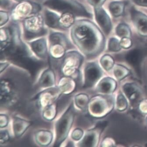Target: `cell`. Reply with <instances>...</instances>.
I'll list each match as a JSON object with an SVG mask.
<instances>
[{
    "label": "cell",
    "mask_w": 147,
    "mask_h": 147,
    "mask_svg": "<svg viewBox=\"0 0 147 147\" xmlns=\"http://www.w3.org/2000/svg\"><path fill=\"white\" fill-rule=\"evenodd\" d=\"M72 35L75 43L87 56H95L103 50L104 37L98 27L90 22H77L72 29Z\"/></svg>",
    "instance_id": "obj_1"
},
{
    "label": "cell",
    "mask_w": 147,
    "mask_h": 147,
    "mask_svg": "<svg viewBox=\"0 0 147 147\" xmlns=\"http://www.w3.org/2000/svg\"><path fill=\"white\" fill-rule=\"evenodd\" d=\"M1 54L6 57L15 64L24 67L30 72L33 76L35 75L40 67L39 62L34 60L29 56L26 47L21 42H14L1 45Z\"/></svg>",
    "instance_id": "obj_2"
},
{
    "label": "cell",
    "mask_w": 147,
    "mask_h": 147,
    "mask_svg": "<svg viewBox=\"0 0 147 147\" xmlns=\"http://www.w3.org/2000/svg\"><path fill=\"white\" fill-rule=\"evenodd\" d=\"M44 5L52 10L63 13L91 18L92 15L81 4L74 0H48Z\"/></svg>",
    "instance_id": "obj_3"
},
{
    "label": "cell",
    "mask_w": 147,
    "mask_h": 147,
    "mask_svg": "<svg viewBox=\"0 0 147 147\" xmlns=\"http://www.w3.org/2000/svg\"><path fill=\"white\" fill-rule=\"evenodd\" d=\"M113 106V98L111 96H97L91 100L90 111L95 117H102L112 111Z\"/></svg>",
    "instance_id": "obj_4"
},
{
    "label": "cell",
    "mask_w": 147,
    "mask_h": 147,
    "mask_svg": "<svg viewBox=\"0 0 147 147\" xmlns=\"http://www.w3.org/2000/svg\"><path fill=\"white\" fill-rule=\"evenodd\" d=\"M74 109L72 106L67 110L56 124L57 139L55 146H59L66 138L74 121Z\"/></svg>",
    "instance_id": "obj_5"
},
{
    "label": "cell",
    "mask_w": 147,
    "mask_h": 147,
    "mask_svg": "<svg viewBox=\"0 0 147 147\" xmlns=\"http://www.w3.org/2000/svg\"><path fill=\"white\" fill-rule=\"evenodd\" d=\"M24 27L25 36L27 39H31L45 34L43 19L40 15L33 16L25 19L24 22Z\"/></svg>",
    "instance_id": "obj_6"
},
{
    "label": "cell",
    "mask_w": 147,
    "mask_h": 147,
    "mask_svg": "<svg viewBox=\"0 0 147 147\" xmlns=\"http://www.w3.org/2000/svg\"><path fill=\"white\" fill-rule=\"evenodd\" d=\"M102 75V69L95 63L88 64L85 70V84L87 87H91L97 82Z\"/></svg>",
    "instance_id": "obj_7"
},
{
    "label": "cell",
    "mask_w": 147,
    "mask_h": 147,
    "mask_svg": "<svg viewBox=\"0 0 147 147\" xmlns=\"http://www.w3.org/2000/svg\"><path fill=\"white\" fill-rule=\"evenodd\" d=\"M131 19L139 33L143 36H147V16L134 8L130 10Z\"/></svg>",
    "instance_id": "obj_8"
},
{
    "label": "cell",
    "mask_w": 147,
    "mask_h": 147,
    "mask_svg": "<svg viewBox=\"0 0 147 147\" xmlns=\"http://www.w3.org/2000/svg\"><path fill=\"white\" fill-rule=\"evenodd\" d=\"M95 18L99 25L106 35H109L112 30L111 20L102 6L94 8Z\"/></svg>",
    "instance_id": "obj_9"
},
{
    "label": "cell",
    "mask_w": 147,
    "mask_h": 147,
    "mask_svg": "<svg viewBox=\"0 0 147 147\" xmlns=\"http://www.w3.org/2000/svg\"><path fill=\"white\" fill-rule=\"evenodd\" d=\"M39 7L37 5H34L28 2H22L15 7L12 12V16L14 19H20L38 11Z\"/></svg>",
    "instance_id": "obj_10"
},
{
    "label": "cell",
    "mask_w": 147,
    "mask_h": 147,
    "mask_svg": "<svg viewBox=\"0 0 147 147\" xmlns=\"http://www.w3.org/2000/svg\"><path fill=\"white\" fill-rule=\"evenodd\" d=\"M116 81L111 78H103L97 86V91L105 94H110L114 92L117 88Z\"/></svg>",
    "instance_id": "obj_11"
},
{
    "label": "cell",
    "mask_w": 147,
    "mask_h": 147,
    "mask_svg": "<svg viewBox=\"0 0 147 147\" xmlns=\"http://www.w3.org/2000/svg\"><path fill=\"white\" fill-rule=\"evenodd\" d=\"M83 61V57L79 53L76 52H71L68 53L64 60L63 67L66 69L70 68L74 69L79 67L81 65Z\"/></svg>",
    "instance_id": "obj_12"
},
{
    "label": "cell",
    "mask_w": 147,
    "mask_h": 147,
    "mask_svg": "<svg viewBox=\"0 0 147 147\" xmlns=\"http://www.w3.org/2000/svg\"><path fill=\"white\" fill-rule=\"evenodd\" d=\"M122 90L131 102H134L140 97V88L135 83H126L123 86Z\"/></svg>",
    "instance_id": "obj_13"
},
{
    "label": "cell",
    "mask_w": 147,
    "mask_h": 147,
    "mask_svg": "<svg viewBox=\"0 0 147 147\" xmlns=\"http://www.w3.org/2000/svg\"><path fill=\"white\" fill-rule=\"evenodd\" d=\"M96 127L97 128L96 130H90L86 134L82 141L80 146L84 147H93L97 144L101 132L100 130L103 129L100 128L98 131V127Z\"/></svg>",
    "instance_id": "obj_14"
},
{
    "label": "cell",
    "mask_w": 147,
    "mask_h": 147,
    "mask_svg": "<svg viewBox=\"0 0 147 147\" xmlns=\"http://www.w3.org/2000/svg\"><path fill=\"white\" fill-rule=\"evenodd\" d=\"M126 60L128 63L134 68H138L142 61V55L138 50H133L129 52L126 55Z\"/></svg>",
    "instance_id": "obj_15"
},
{
    "label": "cell",
    "mask_w": 147,
    "mask_h": 147,
    "mask_svg": "<svg viewBox=\"0 0 147 147\" xmlns=\"http://www.w3.org/2000/svg\"><path fill=\"white\" fill-rule=\"evenodd\" d=\"M31 47L35 53L42 58L45 57L47 53V46L45 40L40 39L31 43Z\"/></svg>",
    "instance_id": "obj_16"
},
{
    "label": "cell",
    "mask_w": 147,
    "mask_h": 147,
    "mask_svg": "<svg viewBox=\"0 0 147 147\" xmlns=\"http://www.w3.org/2000/svg\"><path fill=\"white\" fill-rule=\"evenodd\" d=\"M60 18L57 14L49 11H46L45 12V22L48 26L51 28L59 27Z\"/></svg>",
    "instance_id": "obj_17"
},
{
    "label": "cell",
    "mask_w": 147,
    "mask_h": 147,
    "mask_svg": "<svg viewBox=\"0 0 147 147\" xmlns=\"http://www.w3.org/2000/svg\"><path fill=\"white\" fill-rule=\"evenodd\" d=\"M125 4L122 1H114L110 3L109 9L111 14L115 17L122 16L124 13Z\"/></svg>",
    "instance_id": "obj_18"
},
{
    "label": "cell",
    "mask_w": 147,
    "mask_h": 147,
    "mask_svg": "<svg viewBox=\"0 0 147 147\" xmlns=\"http://www.w3.org/2000/svg\"><path fill=\"white\" fill-rule=\"evenodd\" d=\"M30 125L29 122L16 118L14 122V131L16 137L21 136Z\"/></svg>",
    "instance_id": "obj_19"
},
{
    "label": "cell",
    "mask_w": 147,
    "mask_h": 147,
    "mask_svg": "<svg viewBox=\"0 0 147 147\" xmlns=\"http://www.w3.org/2000/svg\"><path fill=\"white\" fill-rule=\"evenodd\" d=\"M54 82V74L51 70H49L43 73L40 78V83L41 86L45 87L53 86Z\"/></svg>",
    "instance_id": "obj_20"
},
{
    "label": "cell",
    "mask_w": 147,
    "mask_h": 147,
    "mask_svg": "<svg viewBox=\"0 0 147 147\" xmlns=\"http://www.w3.org/2000/svg\"><path fill=\"white\" fill-rule=\"evenodd\" d=\"M113 72L115 78L119 81L128 76L129 71L125 67L117 64L114 65L113 67Z\"/></svg>",
    "instance_id": "obj_21"
},
{
    "label": "cell",
    "mask_w": 147,
    "mask_h": 147,
    "mask_svg": "<svg viewBox=\"0 0 147 147\" xmlns=\"http://www.w3.org/2000/svg\"><path fill=\"white\" fill-rule=\"evenodd\" d=\"M74 16L72 13H63L59 20V26L65 28H68L73 25L74 22Z\"/></svg>",
    "instance_id": "obj_22"
},
{
    "label": "cell",
    "mask_w": 147,
    "mask_h": 147,
    "mask_svg": "<svg viewBox=\"0 0 147 147\" xmlns=\"http://www.w3.org/2000/svg\"><path fill=\"white\" fill-rule=\"evenodd\" d=\"M36 140L42 145L49 144L52 140L51 133L49 131L39 132L36 135Z\"/></svg>",
    "instance_id": "obj_23"
},
{
    "label": "cell",
    "mask_w": 147,
    "mask_h": 147,
    "mask_svg": "<svg viewBox=\"0 0 147 147\" xmlns=\"http://www.w3.org/2000/svg\"><path fill=\"white\" fill-rule=\"evenodd\" d=\"M100 63L102 67L106 71H110L114 66L113 58L109 55L103 56L100 59Z\"/></svg>",
    "instance_id": "obj_24"
},
{
    "label": "cell",
    "mask_w": 147,
    "mask_h": 147,
    "mask_svg": "<svg viewBox=\"0 0 147 147\" xmlns=\"http://www.w3.org/2000/svg\"><path fill=\"white\" fill-rule=\"evenodd\" d=\"M116 33L119 37H129L131 36L130 28L126 24L121 23L117 27Z\"/></svg>",
    "instance_id": "obj_25"
},
{
    "label": "cell",
    "mask_w": 147,
    "mask_h": 147,
    "mask_svg": "<svg viewBox=\"0 0 147 147\" xmlns=\"http://www.w3.org/2000/svg\"><path fill=\"white\" fill-rule=\"evenodd\" d=\"M116 108L119 111H123L127 109L128 103L125 96L122 93H119L115 101Z\"/></svg>",
    "instance_id": "obj_26"
},
{
    "label": "cell",
    "mask_w": 147,
    "mask_h": 147,
    "mask_svg": "<svg viewBox=\"0 0 147 147\" xmlns=\"http://www.w3.org/2000/svg\"><path fill=\"white\" fill-rule=\"evenodd\" d=\"M64 49L60 44H54L51 49V55L55 58H59L64 54Z\"/></svg>",
    "instance_id": "obj_27"
},
{
    "label": "cell",
    "mask_w": 147,
    "mask_h": 147,
    "mask_svg": "<svg viewBox=\"0 0 147 147\" xmlns=\"http://www.w3.org/2000/svg\"><path fill=\"white\" fill-rule=\"evenodd\" d=\"M109 50L111 52H118L121 50L120 42L117 38H112L110 39L108 45Z\"/></svg>",
    "instance_id": "obj_28"
},
{
    "label": "cell",
    "mask_w": 147,
    "mask_h": 147,
    "mask_svg": "<svg viewBox=\"0 0 147 147\" xmlns=\"http://www.w3.org/2000/svg\"><path fill=\"white\" fill-rule=\"evenodd\" d=\"M88 97L85 94H80L76 97V101L77 106L80 108H84L88 102Z\"/></svg>",
    "instance_id": "obj_29"
},
{
    "label": "cell",
    "mask_w": 147,
    "mask_h": 147,
    "mask_svg": "<svg viewBox=\"0 0 147 147\" xmlns=\"http://www.w3.org/2000/svg\"><path fill=\"white\" fill-rule=\"evenodd\" d=\"M50 40L52 44H61V42H65L66 40L64 36L59 33L52 34L50 37Z\"/></svg>",
    "instance_id": "obj_30"
},
{
    "label": "cell",
    "mask_w": 147,
    "mask_h": 147,
    "mask_svg": "<svg viewBox=\"0 0 147 147\" xmlns=\"http://www.w3.org/2000/svg\"><path fill=\"white\" fill-rule=\"evenodd\" d=\"M120 44L121 47L127 49L131 46L132 42L129 37H123L120 41Z\"/></svg>",
    "instance_id": "obj_31"
},
{
    "label": "cell",
    "mask_w": 147,
    "mask_h": 147,
    "mask_svg": "<svg viewBox=\"0 0 147 147\" xmlns=\"http://www.w3.org/2000/svg\"><path fill=\"white\" fill-rule=\"evenodd\" d=\"M83 135V131L80 129H76L73 132L72 137L74 140L78 141L82 137Z\"/></svg>",
    "instance_id": "obj_32"
},
{
    "label": "cell",
    "mask_w": 147,
    "mask_h": 147,
    "mask_svg": "<svg viewBox=\"0 0 147 147\" xmlns=\"http://www.w3.org/2000/svg\"><path fill=\"white\" fill-rule=\"evenodd\" d=\"M115 144L114 141L111 138L107 137L104 139L102 143V146L103 147H113Z\"/></svg>",
    "instance_id": "obj_33"
},
{
    "label": "cell",
    "mask_w": 147,
    "mask_h": 147,
    "mask_svg": "<svg viewBox=\"0 0 147 147\" xmlns=\"http://www.w3.org/2000/svg\"><path fill=\"white\" fill-rule=\"evenodd\" d=\"M139 110L144 114H147V99L143 100L139 103Z\"/></svg>",
    "instance_id": "obj_34"
},
{
    "label": "cell",
    "mask_w": 147,
    "mask_h": 147,
    "mask_svg": "<svg viewBox=\"0 0 147 147\" xmlns=\"http://www.w3.org/2000/svg\"><path fill=\"white\" fill-rule=\"evenodd\" d=\"M89 3L94 7L102 6V5L105 2V0H88Z\"/></svg>",
    "instance_id": "obj_35"
},
{
    "label": "cell",
    "mask_w": 147,
    "mask_h": 147,
    "mask_svg": "<svg viewBox=\"0 0 147 147\" xmlns=\"http://www.w3.org/2000/svg\"><path fill=\"white\" fill-rule=\"evenodd\" d=\"M9 31H7V30L5 29H1V42L6 41V40L8 39L9 37Z\"/></svg>",
    "instance_id": "obj_36"
},
{
    "label": "cell",
    "mask_w": 147,
    "mask_h": 147,
    "mask_svg": "<svg viewBox=\"0 0 147 147\" xmlns=\"http://www.w3.org/2000/svg\"><path fill=\"white\" fill-rule=\"evenodd\" d=\"M9 139V133L6 131H3L1 132V143H4L8 141Z\"/></svg>",
    "instance_id": "obj_37"
},
{
    "label": "cell",
    "mask_w": 147,
    "mask_h": 147,
    "mask_svg": "<svg viewBox=\"0 0 147 147\" xmlns=\"http://www.w3.org/2000/svg\"><path fill=\"white\" fill-rule=\"evenodd\" d=\"M9 19L7 13L3 12H1V26L4 25L5 23L7 22Z\"/></svg>",
    "instance_id": "obj_38"
},
{
    "label": "cell",
    "mask_w": 147,
    "mask_h": 147,
    "mask_svg": "<svg viewBox=\"0 0 147 147\" xmlns=\"http://www.w3.org/2000/svg\"><path fill=\"white\" fill-rule=\"evenodd\" d=\"M8 122V119L6 116L5 115L1 116V127H4L7 126Z\"/></svg>",
    "instance_id": "obj_39"
},
{
    "label": "cell",
    "mask_w": 147,
    "mask_h": 147,
    "mask_svg": "<svg viewBox=\"0 0 147 147\" xmlns=\"http://www.w3.org/2000/svg\"><path fill=\"white\" fill-rule=\"evenodd\" d=\"M132 1L138 5L147 7V0H132Z\"/></svg>",
    "instance_id": "obj_40"
},
{
    "label": "cell",
    "mask_w": 147,
    "mask_h": 147,
    "mask_svg": "<svg viewBox=\"0 0 147 147\" xmlns=\"http://www.w3.org/2000/svg\"><path fill=\"white\" fill-rule=\"evenodd\" d=\"M1 6L6 7L7 5H9V1H8V0H1Z\"/></svg>",
    "instance_id": "obj_41"
},
{
    "label": "cell",
    "mask_w": 147,
    "mask_h": 147,
    "mask_svg": "<svg viewBox=\"0 0 147 147\" xmlns=\"http://www.w3.org/2000/svg\"><path fill=\"white\" fill-rule=\"evenodd\" d=\"M9 64L7 63H1V72L4 71V69H5L6 67H7Z\"/></svg>",
    "instance_id": "obj_42"
},
{
    "label": "cell",
    "mask_w": 147,
    "mask_h": 147,
    "mask_svg": "<svg viewBox=\"0 0 147 147\" xmlns=\"http://www.w3.org/2000/svg\"><path fill=\"white\" fill-rule=\"evenodd\" d=\"M68 146H67V147L68 146H69V147H70L71 146V145H73V143L72 142H69V144H68Z\"/></svg>",
    "instance_id": "obj_43"
},
{
    "label": "cell",
    "mask_w": 147,
    "mask_h": 147,
    "mask_svg": "<svg viewBox=\"0 0 147 147\" xmlns=\"http://www.w3.org/2000/svg\"><path fill=\"white\" fill-rule=\"evenodd\" d=\"M16 1H19V2H22V1H24L26 0H16Z\"/></svg>",
    "instance_id": "obj_44"
},
{
    "label": "cell",
    "mask_w": 147,
    "mask_h": 147,
    "mask_svg": "<svg viewBox=\"0 0 147 147\" xmlns=\"http://www.w3.org/2000/svg\"><path fill=\"white\" fill-rule=\"evenodd\" d=\"M146 122H147V118H146Z\"/></svg>",
    "instance_id": "obj_45"
}]
</instances>
